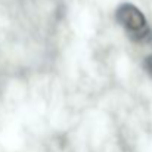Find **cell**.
<instances>
[{"label":"cell","instance_id":"obj_2","mask_svg":"<svg viewBox=\"0 0 152 152\" xmlns=\"http://www.w3.org/2000/svg\"><path fill=\"white\" fill-rule=\"evenodd\" d=\"M143 66H145V69H146V72L149 74L152 77V55L151 56H148L146 59H145V62H143Z\"/></svg>","mask_w":152,"mask_h":152},{"label":"cell","instance_id":"obj_1","mask_svg":"<svg viewBox=\"0 0 152 152\" xmlns=\"http://www.w3.org/2000/svg\"><path fill=\"white\" fill-rule=\"evenodd\" d=\"M115 16H117L118 22L124 27V30L130 34L132 39L142 40L149 34L146 18L136 6H133L130 3H124L117 9Z\"/></svg>","mask_w":152,"mask_h":152}]
</instances>
